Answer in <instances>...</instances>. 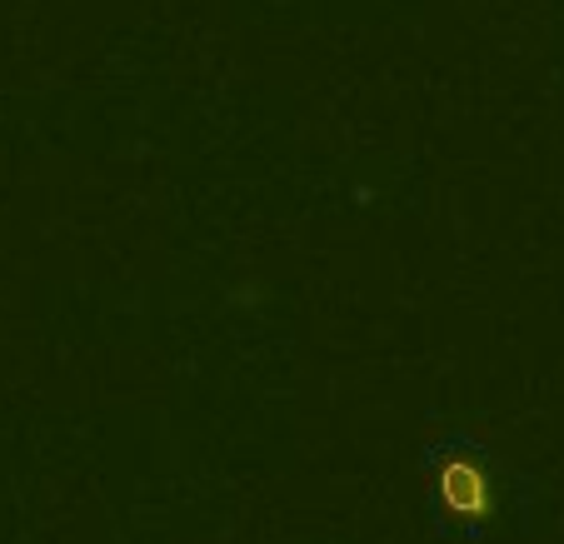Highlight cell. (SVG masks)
I'll use <instances>...</instances> for the list:
<instances>
[{"label": "cell", "instance_id": "1", "mask_svg": "<svg viewBox=\"0 0 564 544\" xmlns=\"http://www.w3.org/2000/svg\"><path fill=\"white\" fill-rule=\"evenodd\" d=\"M430 494H435V510L445 520L459 524H490L500 510V480L485 459L475 455H430Z\"/></svg>", "mask_w": 564, "mask_h": 544}]
</instances>
